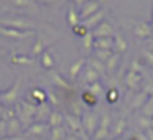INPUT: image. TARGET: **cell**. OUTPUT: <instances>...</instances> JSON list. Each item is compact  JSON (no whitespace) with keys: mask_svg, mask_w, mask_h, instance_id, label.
<instances>
[{"mask_svg":"<svg viewBox=\"0 0 153 140\" xmlns=\"http://www.w3.org/2000/svg\"><path fill=\"white\" fill-rule=\"evenodd\" d=\"M143 56H145V60L153 66V53H150V51H145V53H143Z\"/></svg>","mask_w":153,"mask_h":140,"instance_id":"obj_19","label":"cell"},{"mask_svg":"<svg viewBox=\"0 0 153 140\" xmlns=\"http://www.w3.org/2000/svg\"><path fill=\"white\" fill-rule=\"evenodd\" d=\"M152 31H153V23H152Z\"/></svg>","mask_w":153,"mask_h":140,"instance_id":"obj_22","label":"cell"},{"mask_svg":"<svg viewBox=\"0 0 153 140\" xmlns=\"http://www.w3.org/2000/svg\"><path fill=\"white\" fill-rule=\"evenodd\" d=\"M102 64H104L102 61H99V60H92V68L97 71V73H100V74L104 73V66H102Z\"/></svg>","mask_w":153,"mask_h":140,"instance_id":"obj_14","label":"cell"},{"mask_svg":"<svg viewBox=\"0 0 153 140\" xmlns=\"http://www.w3.org/2000/svg\"><path fill=\"white\" fill-rule=\"evenodd\" d=\"M94 46L97 50H102V51H112L114 48V40L112 36H105V38H97L94 41Z\"/></svg>","mask_w":153,"mask_h":140,"instance_id":"obj_4","label":"cell"},{"mask_svg":"<svg viewBox=\"0 0 153 140\" xmlns=\"http://www.w3.org/2000/svg\"><path fill=\"white\" fill-rule=\"evenodd\" d=\"M97 60L102 61V63H105L107 60H109L110 56H112V51H102V50H97Z\"/></svg>","mask_w":153,"mask_h":140,"instance_id":"obj_12","label":"cell"},{"mask_svg":"<svg viewBox=\"0 0 153 140\" xmlns=\"http://www.w3.org/2000/svg\"><path fill=\"white\" fill-rule=\"evenodd\" d=\"M143 92H145L146 96H150V94L153 96V84H148V86L145 87V91H143Z\"/></svg>","mask_w":153,"mask_h":140,"instance_id":"obj_21","label":"cell"},{"mask_svg":"<svg viewBox=\"0 0 153 140\" xmlns=\"http://www.w3.org/2000/svg\"><path fill=\"white\" fill-rule=\"evenodd\" d=\"M119 96H120V94H119V91H117V89H110L109 92H107V101L114 104V102L119 101Z\"/></svg>","mask_w":153,"mask_h":140,"instance_id":"obj_13","label":"cell"},{"mask_svg":"<svg viewBox=\"0 0 153 140\" xmlns=\"http://www.w3.org/2000/svg\"><path fill=\"white\" fill-rule=\"evenodd\" d=\"M114 35V28L110 23H107V22H102V23L97 25V28L92 31V36L96 38H105V36H112Z\"/></svg>","mask_w":153,"mask_h":140,"instance_id":"obj_1","label":"cell"},{"mask_svg":"<svg viewBox=\"0 0 153 140\" xmlns=\"http://www.w3.org/2000/svg\"><path fill=\"white\" fill-rule=\"evenodd\" d=\"M148 99V96H146L145 92H140V96L138 97H135V101H133V104H132V107L133 109H137V107H143V101H146Z\"/></svg>","mask_w":153,"mask_h":140,"instance_id":"obj_10","label":"cell"},{"mask_svg":"<svg viewBox=\"0 0 153 140\" xmlns=\"http://www.w3.org/2000/svg\"><path fill=\"white\" fill-rule=\"evenodd\" d=\"M120 61V54L117 53V54H112V56L109 58V60L105 61V68H107V71H114L117 68V63Z\"/></svg>","mask_w":153,"mask_h":140,"instance_id":"obj_8","label":"cell"},{"mask_svg":"<svg viewBox=\"0 0 153 140\" xmlns=\"http://www.w3.org/2000/svg\"><path fill=\"white\" fill-rule=\"evenodd\" d=\"M114 50H115L119 54L127 51V41H125V38H123L122 35H115V36H114Z\"/></svg>","mask_w":153,"mask_h":140,"instance_id":"obj_5","label":"cell"},{"mask_svg":"<svg viewBox=\"0 0 153 140\" xmlns=\"http://www.w3.org/2000/svg\"><path fill=\"white\" fill-rule=\"evenodd\" d=\"M105 135H107V129H105V127H100L99 132L96 133V139H97V140H99V139H104Z\"/></svg>","mask_w":153,"mask_h":140,"instance_id":"obj_17","label":"cell"},{"mask_svg":"<svg viewBox=\"0 0 153 140\" xmlns=\"http://www.w3.org/2000/svg\"><path fill=\"white\" fill-rule=\"evenodd\" d=\"M102 18H104V12H96V13H94V15H91V17L86 20V23H84V27H86V28L96 27V25L102 23Z\"/></svg>","mask_w":153,"mask_h":140,"instance_id":"obj_6","label":"cell"},{"mask_svg":"<svg viewBox=\"0 0 153 140\" xmlns=\"http://www.w3.org/2000/svg\"><path fill=\"white\" fill-rule=\"evenodd\" d=\"M96 12H99V2H89L82 10V17H91Z\"/></svg>","mask_w":153,"mask_h":140,"instance_id":"obj_7","label":"cell"},{"mask_svg":"<svg viewBox=\"0 0 153 140\" xmlns=\"http://www.w3.org/2000/svg\"><path fill=\"white\" fill-rule=\"evenodd\" d=\"M135 35L138 38H142V40H146V38H150L153 35L152 31V27H150L148 23H143V22H138V23H135Z\"/></svg>","mask_w":153,"mask_h":140,"instance_id":"obj_2","label":"cell"},{"mask_svg":"<svg viewBox=\"0 0 153 140\" xmlns=\"http://www.w3.org/2000/svg\"><path fill=\"white\" fill-rule=\"evenodd\" d=\"M143 114L145 117H153V96L146 99V102L143 104Z\"/></svg>","mask_w":153,"mask_h":140,"instance_id":"obj_9","label":"cell"},{"mask_svg":"<svg viewBox=\"0 0 153 140\" xmlns=\"http://www.w3.org/2000/svg\"><path fill=\"white\" fill-rule=\"evenodd\" d=\"M123 127H125V120L120 119V120H119V125H117V130H115V135H120V133H122Z\"/></svg>","mask_w":153,"mask_h":140,"instance_id":"obj_18","label":"cell"},{"mask_svg":"<svg viewBox=\"0 0 153 140\" xmlns=\"http://www.w3.org/2000/svg\"><path fill=\"white\" fill-rule=\"evenodd\" d=\"M100 91H102V87H100L99 84H94V86L91 87V92H92V94H96V96H97V94L100 92Z\"/></svg>","mask_w":153,"mask_h":140,"instance_id":"obj_20","label":"cell"},{"mask_svg":"<svg viewBox=\"0 0 153 140\" xmlns=\"http://www.w3.org/2000/svg\"><path fill=\"white\" fill-rule=\"evenodd\" d=\"M82 99H84V102H86L87 106H96V102H97V96L92 94V92H86L82 96Z\"/></svg>","mask_w":153,"mask_h":140,"instance_id":"obj_11","label":"cell"},{"mask_svg":"<svg viewBox=\"0 0 153 140\" xmlns=\"http://www.w3.org/2000/svg\"><path fill=\"white\" fill-rule=\"evenodd\" d=\"M130 71H133V73H138V74H140V71H142V64H140L138 61H132Z\"/></svg>","mask_w":153,"mask_h":140,"instance_id":"obj_15","label":"cell"},{"mask_svg":"<svg viewBox=\"0 0 153 140\" xmlns=\"http://www.w3.org/2000/svg\"><path fill=\"white\" fill-rule=\"evenodd\" d=\"M82 63H84V61L81 60V61H77V63L74 64V68L71 69V76H76V74H77V71H79L81 68H82Z\"/></svg>","mask_w":153,"mask_h":140,"instance_id":"obj_16","label":"cell"},{"mask_svg":"<svg viewBox=\"0 0 153 140\" xmlns=\"http://www.w3.org/2000/svg\"><path fill=\"white\" fill-rule=\"evenodd\" d=\"M140 81H142V76H140L138 73H133V71H128L125 76V79H123V83H125V86L128 87V89H138L140 86Z\"/></svg>","mask_w":153,"mask_h":140,"instance_id":"obj_3","label":"cell"}]
</instances>
